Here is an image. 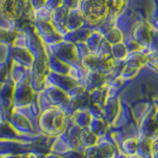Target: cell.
I'll list each match as a JSON object with an SVG mask.
<instances>
[{"instance_id": "6da1fadb", "label": "cell", "mask_w": 158, "mask_h": 158, "mask_svg": "<svg viewBox=\"0 0 158 158\" xmlns=\"http://www.w3.org/2000/svg\"><path fill=\"white\" fill-rule=\"evenodd\" d=\"M64 114L58 109H51L44 113L41 118V126L48 133H57L64 128Z\"/></svg>"}, {"instance_id": "7a4b0ae2", "label": "cell", "mask_w": 158, "mask_h": 158, "mask_svg": "<svg viewBox=\"0 0 158 158\" xmlns=\"http://www.w3.org/2000/svg\"><path fill=\"white\" fill-rule=\"evenodd\" d=\"M79 138H80V141L82 142V144L87 147L93 146L97 140V136L95 133L92 132L90 130H87V128L82 130V131L80 132V137Z\"/></svg>"}, {"instance_id": "3957f363", "label": "cell", "mask_w": 158, "mask_h": 158, "mask_svg": "<svg viewBox=\"0 0 158 158\" xmlns=\"http://www.w3.org/2000/svg\"><path fill=\"white\" fill-rule=\"evenodd\" d=\"M17 135V131L14 130L13 126H10L8 123H2L0 125V137L9 138L14 137Z\"/></svg>"}, {"instance_id": "277c9868", "label": "cell", "mask_w": 158, "mask_h": 158, "mask_svg": "<svg viewBox=\"0 0 158 158\" xmlns=\"http://www.w3.org/2000/svg\"><path fill=\"white\" fill-rule=\"evenodd\" d=\"M86 158H105L100 147L98 146H90L85 150Z\"/></svg>"}, {"instance_id": "5b68a950", "label": "cell", "mask_w": 158, "mask_h": 158, "mask_svg": "<svg viewBox=\"0 0 158 158\" xmlns=\"http://www.w3.org/2000/svg\"><path fill=\"white\" fill-rule=\"evenodd\" d=\"M123 148H125V150L127 153L128 154H132L133 152H135V150L137 149L138 147V142H137V139L135 137H132V138H130V139H127V141H125L123 143Z\"/></svg>"}]
</instances>
